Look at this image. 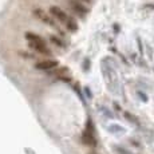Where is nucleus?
<instances>
[{"label":"nucleus","instance_id":"obj_1","mask_svg":"<svg viewBox=\"0 0 154 154\" xmlns=\"http://www.w3.org/2000/svg\"><path fill=\"white\" fill-rule=\"evenodd\" d=\"M26 39L28 42V46L31 47L34 51H36L38 54L42 55H51V51H50L48 46L46 44L44 39L39 35L34 34V32H26Z\"/></svg>","mask_w":154,"mask_h":154},{"label":"nucleus","instance_id":"obj_2","mask_svg":"<svg viewBox=\"0 0 154 154\" xmlns=\"http://www.w3.org/2000/svg\"><path fill=\"white\" fill-rule=\"evenodd\" d=\"M50 14H51V17H54V19L59 20L60 23H63L70 31H76V28H78L76 27V23L74 22L63 10H60L59 7H55L54 5V7L50 8Z\"/></svg>","mask_w":154,"mask_h":154},{"label":"nucleus","instance_id":"obj_3","mask_svg":"<svg viewBox=\"0 0 154 154\" xmlns=\"http://www.w3.org/2000/svg\"><path fill=\"white\" fill-rule=\"evenodd\" d=\"M103 71H105V78L106 81H107V85L109 87H110L111 91H115V93H118V75H117V71L114 70V67L110 66V64L107 63V62H105L103 63Z\"/></svg>","mask_w":154,"mask_h":154},{"label":"nucleus","instance_id":"obj_4","mask_svg":"<svg viewBox=\"0 0 154 154\" xmlns=\"http://www.w3.org/2000/svg\"><path fill=\"white\" fill-rule=\"evenodd\" d=\"M58 66V62L54 59H46V60H39L35 64V69L40 70V71H51Z\"/></svg>","mask_w":154,"mask_h":154},{"label":"nucleus","instance_id":"obj_5","mask_svg":"<svg viewBox=\"0 0 154 154\" xmlns=\"http://www.w3.org/2000/svg\"><path fill=\"white\" fill-rule=\"evenodd\" d=\"M34 15H35V16H36L39 20H42L43 23H46V24H48V26H55L54 19H52V17L50 16L48 14L44 12L42 8H35V10H34Z\"/></svg>","mask_w":154,"mask_h":154},{"label":"nucleus","instance_id":"obj_6","mask_svg":"<svg viewBox=\"0 0 154 154\" xmlns=\"http://www.w3.org/2000/svg\"><path fill=\"white\" fill-rule=\"evenodd\" d=\"M83 142L86 145H88V146H95V143H97L90 122L87 123V129H86V131L83 133Z\"/></svg>","mask_w":154,"mask_h":154},{"label":"nucleus","instance_id":"obj_7","mask_svg":"<svg viewBox=\"0 0 154 154\" xmlns=\"http://www.w3.org/2000/svg\"><path fill=\"white\" fill-rule=\"evenodd\" d=\"M70 5L76 11V12L81 14V15H82V14H86V11H87V10H86V8L83 7V5H81L79 3H76V2H70Z\"/></svg>","mask_w":154,"mask_h":154},{"label":"nucleus","instance_id":"obj_8","mask_svg":"<svg viewBox=\"0 0 154 154\" xmlns=\"http://www.w3.org/2000/svg\"><path fill=\"white\" fill-rule=\"evenodd\" d=\"M51 42L54 44H56V46H59V47H63L64 46L63 42H62L60 39H58V38H55V36H51Z\"/></svg>","mask_w":154,"mask_h":154},{"label":"nucleus","instance_id":"obj_9","mask_svg":"<svg viewBox=\"0 0 154 154\" xmlns=\"http://www.w3.org/2000/svg\"><path fill=\"white\" fill-rule=\"evenodd\" d=\"M147 7H149V8H153V10H154V4H149Z\"/></svg>","mask_w":154,"mask_h":154}]
</instances>
